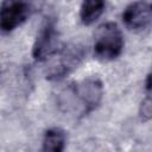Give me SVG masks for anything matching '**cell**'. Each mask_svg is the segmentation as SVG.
Instances as JSON below:
<instances>
[{
  "label": "cell",
  "mask_w": 152,
  "mask_h": 152,
  "mask_svg": "<svg viewBox=\"0 0 152 152\" xmlns=\"http://www.w3.org/2000/svg\"><path fill=\"white\" fill-rule=\"evenodd\" d=\"M145 89L150 93H152V68L151 70L148 71L147 76H146V80H145Z\"/></svg>",
  "instance_id": "30bf717a"
},
{
  "label": "cell",
  "mask_w": 152,
  "mask_h": 152,
  "mask_svg": "<svg viewBox=\"0 0 152 152\" xmlns=\"http://www.w3.org/2000/svg\"><path fill=\"white\" fill-rule=\"evenodd\" d=\"M140 115L144 119H152V99L147 97L141 102Z\"/></svg>",
  "instance_id": "9c48e42d"
},
{
  "label": "cell",
  "mask_w": 152,
  "mask_h": 152,
  "mask_svg": "<svg viewBox=\"0 0 152 152\" xmlns=\"http://www.w3.org/2000/svg\"><path fill=\"white\" fill-rule=\"evenodd\" d=\"M87 55V49L81 44H68L61 46V49L55 53L49 61L45 69L46 78L50 81H61L83 62Z\"/></svg>",
  "instance_id": "7a4b0ae2"
},
{
  "label": "cell",
  "mask_w": 152,
  "mask_h": 152,
  "mask_svg": "<svg viewBox=\"0 0 152 152\" xmlns=\"http://www.w3.org/2000/svg\"><path fill=\"white\" fill-rule=\"evenodd\" d=\"M106 2L101 0H87L81 4L80 20L83 25L89 26L94 24L104 12Z\"/></svg>",
  "instance_id": "ba28073f"
},
{
  "label": "cell",
  "mask_w": 152,
  "mask_h": 152,
  "mask_svg": "<svg viewBox=\"0 0 152 152\" xmlns=\"http://www.w3.org/2000/svg\"><path fill=\"white\" fill-rule=\"evenodd\" d=\"M61 49L56 19L48 17L42 24L32 46V57L37 62H48Z\"/></svg>",
  "instance_id": "277c9868"
},
{
  "label": "cell",
  "mask_w": 152,
  "mask_h": 152,
  "mask_svg": "<svg viewBox=\"0 0 152 152\" xmlns=\"http://www.w3.org/2000/svg\"><path fill=\"white\" fill-rule=\"evenodd\" d=\"M121 18L128 30L135 32L144 31L152 25V2H131L125 7Z\"/></svg>",
  "instance_id": "8992f818"
},
{
  "label": "cell",
  "mask_w": 152,
  "mask_h": 152,
  "mask_svg": "<svg viewBox=\"0 0 152 152\" xmlns=\"http://www.w3.org/2000/svg\"><path fill=\"white\" fill-rule=\"evenodd\" d=\"M124 34L116 23L108 21L100 25L94 37V56L102 62L116 59L124 50Z\"/></svg>",
  "instance_id": "3957f363"
},
{
  "label": "cell",
  "mask_w": 152,
  "mask_h": 152,
  "mask_svg": "<svg viewBox=\"0 0 152 152\" xmlns=\"http://www.w3.org/2000/svg\"><path fill=\"white\" fill-rule=\"evenodd\" d=\"M66 146L65 132L59 127H51L45 131L42 141L43 152H64Z\"/></svg>",
  "instance_id": "52a82bcc"
},
{
  "label": "cell",
  "mask_w": 152,
  "mask_h": 152,
  "mask_svg": "<svg viewBox=\"0 0 152 152\" xmlns=\"http://www.w3.org/2000/svg\"><path fill=\"white\" fill-rule=\"evenodd\" d=\"M32 6L25 1H4L0 10V28L10 33L23 25L31 15Z\"/></svg>",
  "instance_id": "5b68a950"
},
{
  "label": "cell",
  "mask_w": 152,
  "mask_h": 152,
  "mask_svg": "<svg viewBox=\"0 0 152 152\" xmlns=\"http://www.w3.org/2000/svg\"><path fill=\"white\" fill-rule=\"evenodd\" d=\"M103 99V83L99 77L91 76L71 83L65 94H62L61 104L65 110H78L81 116L94 112Z\"/></svg>",
  "instance_id": "6da1fadb"
}]
</instances>
